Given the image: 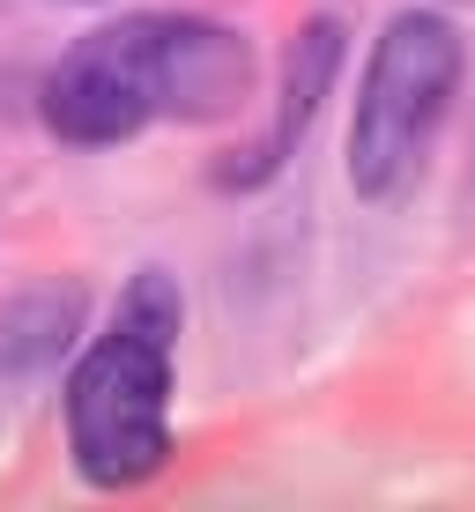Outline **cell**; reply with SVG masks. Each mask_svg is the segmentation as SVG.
<instances>
[{"label": "cell", "mask_w": 475, "mask_h": 512, "mask_svg": "<svg viewBox=\"0 0 475 512\" xmlns=\"http://www.w3.org/2000/svg\"><path fill=\"white\" fill-rule=\"evenodd\" d=\"M334 67H342V23L334 15H320V23H305L297 30V45H290V67H283V97H275V119H268V134L245 149V164H223L216 171V186H268L275 171L290 164V149L305 141L312 127V112H320V97L334 90Z\"/></svg>", "instance_id": "cell-4"}, {"label": "cell", "mask_w": 475, "mask_h": 512, "mask_svg": "<svg viewBox=\"0 0 475 512\" xmlns=\"http://www.w3.org/2000/svg\"><path fill=\"white\" fill-rule=\"evenodd\" d=\"M461 75H468V45L446 15L401 8L379 30L357 82V119H349V186H357V201L386 208L424 179V156L453 112Z\"/></svg>", "instance_id": "cell-3"}, {"label": "cell", "mask_w": 475, "mask_h": 512, "mask_svg": "<svg viewBox=\"0 0 475 512\" xmlns=\"http://www.w3.org/2000/svg\"><path fill=\"white\" fill-rule=\"evenodd\" d=\"M179 282L142 268L119 290L112 327L67 379V453L90 490H142L171 461V349H179Z\"/></svg>", "instance_id": "cell-2"}, {"label": "cell", "mask_w": 475, "mask_h": 512, "mask_svg": "<svg viewBox=\"0 0 475 512\" xmlns=\"http://www.w3.org/2000/svg\"><path fill=\"white\" fill-rule=\"evenodd\" d=\"M253 90V52L201 15H119L60 52L45 75V127L75 149L156 127V119H223Z\"/></svg>", "instance_id": "cell-1"}]
</instances>
